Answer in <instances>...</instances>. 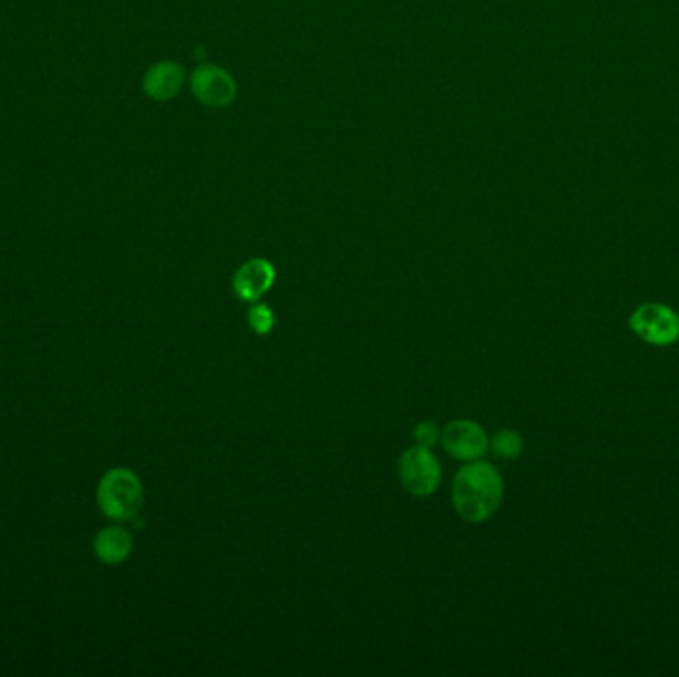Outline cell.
Returning a JSON list of instances; mask_svg holds the SVG:
<instances>
[{
  "label": "cell",
  "mask_w": 679,
  "mask_h": 677,
  "mask_svg": "<svg viewBox=\"0 0 679 677\" xmlns=\"http://www.w3.org/2000/svg\"><path fill=\"white\" fill-rule=\"evenodd\" d=\"M445 452L457 462L471 463L481 459L489 449V437L481 425L471 420H455L442 432Z\"/></svg>",
  "instance_id": "obj_6"
},
{
  "label": "cell",
  "mask_w": 679,
  "mask_h": 677,
  "mask_svg": "<svg viewBox=\"0 0 679 677\" xmlns=\"http://www.w3.org/2000/svg\"><path fill=\"white\" fill-rule=\"evenodd\" d=\"M185 82V70L178 62H158L144 76V92L149 98L168 102L178 96Z\"/></svg>",
  "instance_id": "obj_8"
},
{
  "label": "cell",
  "mask_w": 679,
  "mask_h": 677,
  "mask_svg": "<svg viewBox=\"0 0 679 677\" xmlns=\"http://www.w3.org/2000/svg\"><path fill=\"white\" fill-rule=\"evenodd\" d=\"M400 482L415 497H429L442 485V463L429 447L417 445L402 453L397 463Z\"/></svg>",
  "instance_id": "obj_3"
},
{
  "label": "cell",
  "mask_w": 679,
  "mask_h": 677,
  "mask_svg": "<svg viewBox=\"0 0 679 677\" xmlns=\"http://www.w3.org/2000/svg\"><path fill=\"white\" fill-rule=\"evenodd\" d=\"M98 507L108 519L126 522L138 517L144 505V487L138 475L124 467L109 469L98 483Z\"/></svg>",
  "instance_id": "obj_2"
},
{
  "label": "cell",
  "mask_w": 679,
  "mask_h": 677,
  "mask_svg": "<svg viewBox=\"0 0 679 677\" xmlns=\"http://www.w3.org/2000/svg\"><path fill=\"white\" fill-rule=\"evenodd\" d=\"M131 549H134V539H131L129 530L119 527V525L99 530L96 539H94L96 557L109 567L128 559Z\"/></svg>",
  "instance_id": "obj_9"
},
{
  "label": "cell",
  "mask_w": 679,
  "mask_h": 677,
  "mask_svg": "<svg viewBox=\"0 0 679 677\" xmlns=\"http://www.w3.org/2000/svg\"><path fill=\"white\" fill-rule=\"evenodd\" d=\"M193 96L208 108L221 109L231 106L236 98V82L225 68L203 64L193 70L191 78Z\"/></svg>",
  "instance_id": "obj_4"
},
{
  "label": "cell",
  "mask_w": 679,
  "mask_h": 677,
  "mask_svg": "<svg viewBox=\"0 0 679 677\" xmlns=\"http://www.w3.org/2000/svg\"><path fill=\"white\" fill-rule=\"evenodd\" d=\"M632 330L646 342L668 346L679 338V316L670 306L644 305L632 315Z\"/></svg>",
  "instance_id": "obj_5"
},
{
  "label": "cell",
  "mask_w": 679,
  "mask_h": 677,
  "mask_svg": "<svg viewBox=\"0 0 679 677\" xmlns=\"http://www.w3.org/2000/svg\"><path fill=\"white\" fill-rule=\"evenodd\" d=\"M489 447L502 459H517L522 453V437L512 430H502L492 437Z\"/></svg>",
  "instance_id": "obj_10"
},
{
  "label": "cell",
  "mask_w": 679,
  "mask_h": 677,
  "mask_svg": "<svg viewBox=\"0 0 679 677\" xmlns=\"http://www.w3.org/2000/svg\"><path fill=\"white\" fill-rule=\"evenodd\" d=\"M276 281L275 266L266 258H251L236 268L233 276V290L236 298L243 303H258L261 296H265Z\"/></svg>",
  "instance_id": "obj_7"
},
{
  "label": "cell",
  "mask_w": 679,
  "mask_h": 677,
  "mask_svg": "<svg viewBox=\"0 0 679 677\" xmlns=\"http://www.w3.org/2000/svg\"><path fill=\"white\" fill-rule=\"evenodd\" d=\"M505 483L501 473L491 463H467L453 479L452 501L455 510L467 522L491 519L501 507Z\"/></svg>",
  "instance_id": "obj_1"
},
{
  "label": "cell",
  "mask_w": 679,
  "mask_h": 677,
  "mask_svg": "<svg viewBox=\"0 0 679 677\" xmlns=\"http://www.w3.org/2000/svg\"><path fill=\"white\" fill-rule=\"evenodd\" d=\"M246 320H248V326L253 328L255 335L266 336L275 326V313H273L270 306L255 303V305L251 306Z\"/></svg>",
  "instance_id": "obj_11"
},
{
  "label": "cell",
  "mask_w": 679,
  "mask_h": 677,
  "mask_svg": "<svg viewBox=\"0 0 679 677\" xmlns=\"http://www.w3.org/2000/svg\"><path fill=\"white\" fill-rule=\"evenodd\" d=\"M414 440L417 445L434 447L435 443L442 442V432L434 422H422L415 425Z\"/></svg>",
  "instance_id": "obj_12"
}]
</instances>
